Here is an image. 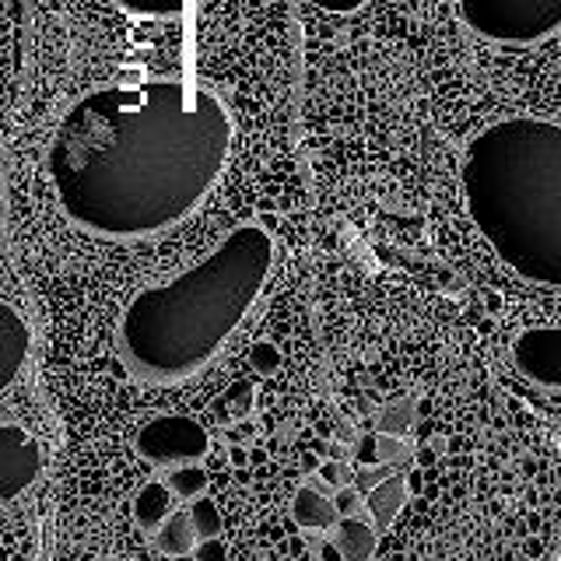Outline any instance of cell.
I'll return each instance as SVG.
<instances>
[{
    "label": "cell",
    "instance_id": "cell-5",
    "mask_svg": "<svg viewBox=\"0 0 561 561\" xmlns=\"http://www.w3.org/2000/svg\"><path fill=\"white\" fill-rule=\"evenodd\" d=\"M134 446L151 467L172 470L183 463H201L210 449V435L201 421L186 414H158L140 425Z\"/></svg>",
    "mask_w": 561,
    "mask_h": 561
},
{
    "label": "cell",
    "instance_id": "cell-14",
    "mask_svg": "<svg viewBox=\"0 0 561 561\" xmlns=\"http://www.w3.org/2000/svg\"><path fill=\"white\" fill-rule=\"evenodd\" d=\"M165 484L172 488V495L180 502H197L207 491V470L201 463H183L165 470Z\"/></svg>",
    "mask_w": 561,
    "mask_h": 561
},
{
    "label": "cell",
    "instance_id": "cell-19",
    "mask_svg": "<svg viewBox=\"0 0 561 561\" xmlns=\"http://www.w3.org/2000/svg\"><path fill=\"white\" fill-rule=\"evenodd\" d=\"M333 502H337V513H341V516H358V513H362V505H365L362 491H358L355 484L337 488V495H333Z\"/></svg>",
    "mask_w": 561,
    "mask_h": 561
},
{
    "label": "cell",
    "instance_id": "cell-10",
    "mask_svg": "<svg viewBox=\"0 0 561 561\" xmlns=\"http://www.w3.org/2000/svg\"><path fill=\"white\" fill-rule=\"evenodd\" d=\"M379 543V526L373 516H341L333 526V548H337L341 561H368L376 554Z\"/></svg>",
    "mask_w": 561,
    "mask_h": 561
},
{
    "label": "cell",
    "instance_id": "cell-12",
    "mask_svg": "<svg viewBox=\"0 0 561 561\" xmlns=\"http://www.w3.org/2000/svg\"><path fill=\"white\" fill-rule=\"evenodd\" d=\"M151 537H154V548L169 558H186L201 543L197 526H193V519H190V508H175V513L158 526Z\"/></svg>",
    "mask_w": 561,
    "mask_h": 561
},
{
    "label": "cell",
    "instance_id": "cell-2",
    "mask_svg": "<svg viewBox=\"0 0 561 561\" xmlns=\"http://www.w3.org/2000/svg\"><path fill=\"white\" fill-rule=\"evenodd\" d=\"M274 239L239 225L204 260L130 298L119 320V355L145 382H180L218 355L271 277Z\"/></svg>",
    "mask_w": 561,
    "mask_h": 561
},
{
    "label": "cell",
    "instance_id": "cell-6",
    "mask_svg": "<svg viewBox=\"0 0 561 561\" xmlns=\"http://www.w3.org/2000/svg\"><path fill=\"white\" fill-rule=\"evenodd\" d=\"M516 373L548 393H561V327H530L513 344Z\"/></svg>",
    "mask_w": 561,
    "mask_h": 561
},
{
    "label": "cell",
    "instance_id": "cell-16",
    "mask_svg": "<svg viewBox=\"0 0 561 561\" xmlns=\"http://www.w3.org/2000/svg\"><path fill=\"white\" fill-rule=\"evenodd\" d=\"M376 453H379V463L382 467H393V463H408L411 460L408 443H403L400 435H390V432H379L376 435Z\"/></svg>",
    "mask_w": 561,
    "mask_h": 561
},
{
    "label": "cell",
    "instance_id": "cell-1",
    "mask_svg": "<svg viewBox=\"0 0 561 561\" xmlns=\"http://www.w3.org/2000/svg\"><path fill=\"white\" fill-rule=\"evenodd\" d=\"M232 116L204 84L137 81L81 95L49 137L46 172L64 215L102 239L180 225L218 183Z\"/></svg>",
    "mask_w": 561,
    "mask_h": 561
},
{
    "label": "cell",
    "instance_id": "cell-11",
    "mask_svg": "<svg viewBox=\"0 0 561 561\" xmlns=\"http://www.w3.org/2000/svg\"><path fill=\"white\" fill-rule=\"evenodd\" d=\"M172 513H175V495H172V488L165 481H148L134 495V519H137L140 530L154 534Z\"/></svg>",
    "mask_w": 561,
    "mask_h": 561
},
{
    "label": "cell",
    "instance_id": "cell-3",
    "mask_svg": "<svg viewBox=\"0 0 561 561\" xmlns=\"http://www.w3.org/2000/svg\"><path fill=\"white\" fill-rule=\"evenodd\" d=\"M460 186L470 221L505 267L561 291V123L508 116L478 130Z\"/></svg>",
    "mask_w": 561,
    "mask_h": 561
},
{
    "label": "cell",
    "instance_id": "cell-9",
    "mask_svg": "<svg viewBox=\"0 0 561 561\" xmlns=\"http://www.w3.org/2000/svg\"><path fill=\"white\" fill-rule=\"evenodd\" d=\"M291 516H295L298 526H302V530H333L337 519H341L337 502H333L316 481H309V484H302L295 491Z\"/></svg>",
    "mask_w": 561,
    "mask_h": 561
},
{
    "label": "cell",
    "instance_id": "cell-24",
    "mask_svg": "<svg viewBox=\"0 0 561 561\" xmlns=\"http://www.w3.org/2000/svg\"><path fill=\"white\" fill-rule=\"evenodd\" d=\"M218 554H221V551H218V543H215V540H207V551H204V561H215Z\"/></svg>",
    "mask_w": 561,
    "mask_h": 561
},
{
    "label": "cell",
    "instance_id": "cell-7",
    "mask_svg": "<svg viewBox=\"0 0 561 561\" xmlns=\"http://www.w3.org/2000/svg\"><path fill=\"white\" fill-rule=\"evenodd\" d=\"M43 473V449L39 443L14 421H4L0 428V499L14 502L28 491Z\"/></svg>",
    "mask_w": 561,
    "mask_h": 561
},
{
    "label": "cell",
    "instance_id": "cell-18",
    "mask_svg": "<svg viewBox=\"0 0 561 561\" xmlns=\"http://www.w3.org/2000/svg\"><path fill=\"white\" fill-rule=\"evenodd\" d=\"M250 365H253V373H260V376H271V373H277V365H280L277 347H274L271 341H260V344H253V351H250Z\"/></svg>",
    "mask_w": 561,
    "mask_h": 561
},
{
    "label": "cell",
    "instance_id": "cell-23",
    "mask_svg": "<svg viewBox=\"0 0 561 561\" xmlns=\"http://www.w3.org/2000/svg\"><path fill=\"white\" fill-rule=\"evenodd\" d=\"M232 408H236L239 417L250 411V382H236L232 386Z\"/></svg>",
    "mask_w": 561,
    "mask_h": 561
},
{
    "label": "cell",
    "instance_id": "cell-15",
    "mask_svg": "<svg viewBox=\"0 0 561 561\" xmlns=\"http://www.w3.org/2000/svg\"><path fill=\"white\" fill-rule=\"evenodd\" d=\"M190 519H193V526H197V537L201 540H215L221 534V526H225L218 505L210 502L207 495H201L197 502H190Z\"/></svg>",
    "mask_w": 561,
    "mask_h": 561
},
{
    "label": "cell",
    "instance_id": "cell-20",
    "mask_svg": "<svg viewBox=\"0 0 561 561\" xmlns=\"http://www.w3.org/2000/svg\"><path fill=\"white\" fill-rule=\"evenodd\" d=\"M309 4L323 8V11H330V14H355L358 8L368 4V0H309Z\"/></svg>",
    "mask_w": 561,
    "mask_h": 561
},
{
    "label": "cell",
    "instance_id": "cell-8",
    "mask_svg": "<svg viewBox=\"0 0 561 561\" xmlns=\"http://www.w3.org/2000/svg\"><path fill=\"white\" fill-rule=\"evenodd\" d=\"M28 347H32L28 323L22 320V312H18L11 302H4L0 306V390H8L14 376L22 373Z\"/></svg>",
    "mask_w": 561,
    "mask_h": 561
},
{
    "label": "cell",
    "instance_id": "cell-4",
    "mask_svg": "<svg viewBox=\"0 0 561 561\" xmlns=\"http://www.w3.org/2000/svg\"><path fill=\"white\" fill-rule=\"evenodd\" d=\"M473 35L495 46H537L561 32V0H460Z\"/></svg>",
    "mask_w": 561,
    "mask_h": 561
},
{
    "label": "cell",
    "instance_id": "cell-22",
    "mask_svg": "<svg viewBox=\"0 0 561 561\" xmlns=\"http://www.w3.org/2000/svg\"><path fill=\"white\" fill-rule=\"evenodd\" d=\"M358 463H365V467H382L379 463V453H376V435H368V438H362V443H358Z\"/></svg>",
    "mask_w": 561,
    "mask_h": 561
},
{
    "label": "cell",
    "instance_id": "cell-13",
    "mask_svg": "<svg viewBox=\"0 0 561 561\" xmlns=\"http://www.w3.org/2000/svg\"><path fill=\"white\" fill-rule=\"evenodd\" d=\"M403 502H408V481H403L400 473H390V478H382L365 495V508H368V516H373V523L379 526V530H386V526L397 519Z\"/></svg>",
    "mask_w": 561,
    "mask_h": 561
},
{
    "label": "cell",
    "instance_id": "cell-21",
    "mask_svg": "<svg viewBox=\"0 0 561 561\" xmlns=\"http://www.w3.org/2000/svg\"><path fill=\"white\" fill-rule=\"evenodd\" d=\"M320 478H323L327 484H333V488H347V484H351V470H347L344 463H323Z\"/></svg>",
    "mask_w": 561,
    "mask_h": 561
},
{
    "label": "cell",
    "instance_id": "cell-17",
    "mask_svg": "<svg viewBox=\"0 0 561 561\" xmlns=\"http://www.w3.org/2000/svg\"><path fill=\"white\" fill-rule=\"evenodd\" d=\"M123 8L134 14H151V18H165V14H180L190 0H119Z\"/></svg>",
    "mask_w": 561,
    "mask_h": 561
},
{
    "label": "cell",
    "instance_id": "cell-25",
    "mask_svg": "<svg viewBox=\"0 0 561 561\" xmlns=\"http://www.w3.org/2000/svg\"><path fill=\"white\" fill-rule=\"evenodd\" d=\"M197 4H207V0H197Z\"/></svg>",
    "mask_w": 561,
    "mask_h": 561
}]
</instances>
